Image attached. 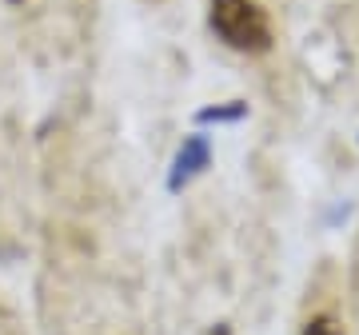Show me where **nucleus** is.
Segmentation results:
<instances>
[{"label": "nucleus", "mask_w": 359, "mask_h": 335, "mask_svg": "<svg viewBox=\"0 0 359 335\" xmlns=\"http://www.w3.org/2000/svg\"><path fill=\"white\" fill-rule=\"evenodd\" d=\"M208 20L216 36L236 52H268L271 48V20L256 0H212Z\"/></svg>", "instance_id": "1"}, {"label": "nucleus", "mask_w": 359, "mask_h": 335, "mask_svg": "<svg viewBox=\"0 0 359 335\" xmlns=\"http://www.w3.org/2000/svg\"><path fill=\"white\" fill-rule=\"evenodd\" d=\"M180 172H176V180L172 184H180V180H188L192 172H200V168H208V144L200 140V136H192V140L184 144V152H180Z\"/></svg>", "instance_id": "2"}, {"label": "nucleus", "mask_w": 359, "mask_h": 335, "mask_svg": "<svg viewBox=\"0 0 359 335\" xmlns=\"http://www.w3.org/2000/svg\"><path fill=\"white\" fill-rule=\"evenodd\" d=\"M304 335H344V327H339L332 315H316V320L304 327Z\"/></svg>", "instance_id": "3"}, {"label": "nucleus", "mask_w": 359, "mask_h": 335, "mask_svg": "<svg viewBox=\"0 0 359 335\" xmlns=\"http://www.w3.org/2000/svg\"><path fill=\"white\" fill-rule=\"evenodd\" d=\"M144 4H152V8H160V4H168V0H144Z\"/></svg>", "instance_id": "4"}]
</instances>
